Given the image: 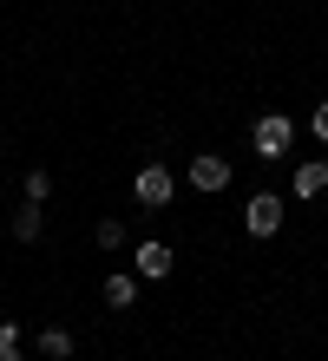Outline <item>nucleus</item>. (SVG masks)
Instances as JSON below:
<instances>
[{
  "instance_id": "nucleus-3",
  "label": "nucleus",
  "mask_w": 328,
  "mask_h": 361,
  "mask_svg": "<svg viewBox=\"0 0 328 361\" xmlns=\"http://www.w3.org/2000/svg\"><path fill=\"white\" fill-rule=\"evenodd\" d=\"M289 145H296V118H282V112L256 118V152H262V158H282Z\"/></svg>"
},
{
  "instance_id": "nucleus-9",
  "label": "nucleus",
  "mask_w": 328,
  "mask_h": 361,
  "mask_svg": "<svg viewBox=\"0 0 328 361\" xmlns=\"http://www.w3.org/2000/svg\"><path fill=\"white\" fill-rule=\"evenodd\" d=\"M105 302H112V309H131V302H138V276L112 269V276H105Z\"/></svg>"
},
{
  "instance_id": "nucleus-4",
  "label": "nucleus",
  "mask_w": 328,
  "mask_h": 361,
  "mask_svg": "<svg viewBox=\"0 0 328 361\" xmlns=\"http://www.w3.org/2000/svg\"><path fill=\"white\" fill-rule=\"evenodd\" d=\"M131 263H138V276H145V283H164V276H171V263H178V257H171L164 243H138V250H131Z\"/></svg>"
},
{
  "instance_id": "nucleus-12",
  "label": "nucleus",
  "mask_w": 328,
  "mask_h": 361,
  "mask_svg": "<svg viewBox=\"0 0 328 361\" xmlns=\"http://www.w3.org/2000/svg\"><path fill=\"white\" fill-rule=\"evenodd\" d=\"M309 132H315V138L328 145V99H322V105H315V112H309Z\"/></svg>"
},
{
  "instance_id": "nucleus-13",
  "label": "nucleus",
  "mask_w": 328,
  "mask_h": 361,
  "mask_svg": "<svg viewBox=\"0 0 328 361\" xmlns=\"http://www.w3.org/2000/svg\"><path fill=\"white\" fill-rule=\"evenodd\" d=\"M0 361H20V342H0Z\"/></svg>"
},
{
  "instance_id": "nucleus-5",
  "label": "nucleus",
  "mask_w": 328,
  "mask_h": 361,
  "mask_svg": "<svg viewBox=\"0 0 328 361\" xmlns=\"http://www.w3.org/2000/svg\"><path fill=\"white\" fill-rule=\"evenodd\" d=\"M190 184H197V190H224V184H230V158H217V152L190 158Z\"/></svg>"
},
{
  "instance_id": "nucleus-6",
  "label": "nucleus",
  "mask_w": 328,
  "mask_h": 361,
  "mask_svg": "<svg viewBox=\"0 0 328 361\" xmlns=\"http://www.w3.org/2000/svg\"><path fill=\"white\" fill-rule=\"evenodd\" d=\"M296 197L302 204H309V197H322V190H328V158H309V164H296Z\"/></svg>"
},
{
  "instance_id": "nucleus-7",
  "label": "nucleus",
  "mask_w": 328,
  "mask_h": 361,
  "mask_svg": "<svg viewBox=\"0 0 328 361\" xmlns=\"http://www.w3.org/2000/svg\"><path fill=\"white\" fill-rule=\"evenodd\" d=\"M40 230H47V210L27 197V204L13 210V237H20V243H40Z\"/></svg>"
},
{
  "instance_id": "nucleus-10",
  "label": "nucleus",
  "mask_w": 328,
  "mask_h": 361,
  "mask_svg": "<svg viewBox=\"0 0 328 361\" xmlns=\"http://www.w3.org/2000/svg\"><path fill=\"white\" fill-rule=\"evenodd\" d=\"M92 243L105 250V257H119V250H125V224H119V217H105V224L92 230Z\"/></svg>"
},
{
  "instance_id": "nucleus-8",
  "label": "nucleus",
  "mask_w": 328,
  "mask_h": 361,
  "mask_svg": "<svg viewBox=\"0 0 328 361\" xmlns=\"http://www.w3.org/2000/svg\"><path fill=\"white\" fill-rule=\"evenodd\" d=\"M73 348H79L73 329H53V322L40 329V355H47V361H73Z\"/></svg>"
},
{
  "instance_id": "nucleus-11",
  "label": "nucleus",
  "mask_w": 328,
  "mask_h": 361,
  "mask_svg": "<svg viewBox=\"0 0 328 361\" xmlns=\"http://www.w3.org/2000/svg\"><path fill=\"white\" fill-rule=\"evenodd\" d=\"M27 197H33V204L53 197V171H47V164H33V171H27Z\"/></svg>"
},
{
  "instance_id": "nucleus-2",
  "label": "nucleus",
  "mask_w": 328,
  "mask_h": 361,
  "mask_svg": "<svg viewBox=\"0 0 328 361\" xmlns=\"http://www.w3.org/2000/svg\"><path fill=\"white\" fill-rule=\"evenodd\" d=\"M243 230H250L256 243L276 237V230H282V197H269V190H262V197H250V204H243Z\"/></svg>"
},
{
  "instance_id": "nucleus-1",
  "label": "nucleus",
  "mask_w": 328,
  "mask_h": 361,
  "mask_svg": "<svg viewBox=\"0 0 328 361\" xmlns=\"http://www.w3.org/2000/svg\"><path fill=\"white\" fill-rule=\"evenodd\" d=\"M171 190H178V178H171L164 164H145V171L131 178V197H138V204H151V210H164V204H171Z\"/></svg>"
}]
</instances>
